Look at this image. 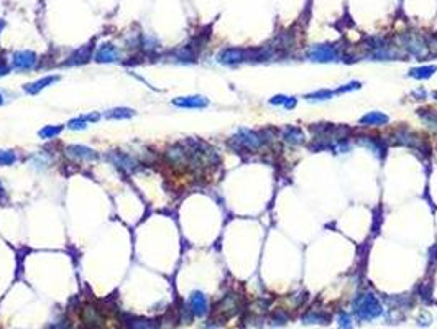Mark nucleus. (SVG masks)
I'll return each mask as SVG.
<instances>
[{"instance_id": "f257e3e1", "label": "nucleus", "mask_w": 437, "mask_h": 329, "mask_svg": "<svg viewBox=\"0 0 437 329\" xmlns=\"http://www.w3.org/2000/svg\"><path fill=\"white\" fill-rule=\"evenodd\" d=\"M354 310L355 314H357L358 319H375L381 314V305L376 299V296L373 293H365L360 295V296L355 299L354 303Z\"/></svg>"}, {"instance_id": "f03ea898", "label": "nucleus", "mask_w": 437, "mask_h": 329, "mask_svg": "<svg viewBox=\"0 0 437 329\" xmlns=\"http://www.w3.org/2000/svg\"><path fill=\"white\" fill-rule=\"evenodd\" d=\"M306 56L312 61H321V63H327V61H335L337 60V51H335L334 46L330 45H317L312 46L311 49L306 53Z\"/></svg>"}, {"instance_id": "7ed1b4c3", "label": "nucleus", "mask_w": 437, "mask_h": 329, "mask_svg": "<svg viewBox=\"0 0 437 329\" xmlns=\"http://www.w3.org/2000/svg\"><path fill=\"white\" fill-rule=\"evenodd\" d=\"M233 142L239 143L240 147H243V148H248V150H257L260 148V145L263 143L261 137L255 132H252V130H240L239 133L233 137Z\"/></svg>"}, {"instance_id": "20e7f679", "label": "nucleus", "mask_w": 437, "mask_h": 329, "mask_svg": "<svg viewBox=\"0 0 437 329\" xmlns=\"http://www.w3.org/2000/svg\"><path fill=\"white\" fill-rule=\"evenodd\" d=\"M403 46H405L411 54H414V56H418V58L424 56L427 51V46L424 43V40L416 35H408L406 38H403Z\"/></svg>"}, {"instance_id": "39448f33", "label": "nucleus", "mask_w": 437, "mask_h": 329, "mask_svg": "<svg viewBox=\"0 0 437 329\" xmlns=\"http://www.w3.org/2000/svg\"><path fill=\"white\" fill-rule=\"evenodd\" d=\"M217 60H219V63H222V65H237V63L247 60V51L239 49V48H228V49H224V51L219 53Z\"/></svg>"}, {"instance_id": "423d86ee", "label": "nucleus", "mask_w": 437, "mask_h": 329, "mask_svg": "<svg viewBox=\"0 0 437 329\" xmlns=\"http://www.w3.org/2000/svg\"><path fill=\"white\" fill-rule=\"evenodd\" d=\"M173 104L186 109H202L209 105V100L202 96H186V98H176L173 100Z\"/></svg>"}, {"instance_id": "0eeeda50", "label": "nucleus", "mask_w": 437, "mask_h": 329, "mask_svg": "<svg viewBox=\"0 0 437 329\" xmlns=\"http://www.w3.org/2000/svg\"><path fill=\"white\" fill-rule=\"evenodd\" d=\"M36 63V56L32 51H18L14 54L12 65L16 69H32Z\"/></svg>"}, {"instance_id": "6e6552de", "label": "nucleus", "mask_w": 437, "mask_h": 329, "mask_svg": "<svg viewBox=\"0 0 437 329\" xmlns=\"http://www.w3.org/2000/svg\"><path fill=\"white\" fill-rule=\"evenodd\" d=\"M65 153L67 155V157L74 158V160H79V158H86V160H96L97 158V153L92 148H87V147H82V145H69L65 148Z\"/></svg>"}, {"instance_id": "1a4fd4ad", "label": "nucleus", "mask_w": 437, "mask_h": 329, "mask_svg": "<svg viewBox=\"0 0 437 329\" xmlns=\"http://www.w3.org/2000/svg\"><path fill=\"white\" fill-rule=\"evenodd\" d=\"M58 79H59L58 76H45V78L38 79L35 82H30L27 86H23V89H25V92H28V94H38V92L43 91L45 87H48L56 82Z\"/></svg>"}, {"instance_id": "9d476101", "label": "nucleus", "mask_w": 437, "mask_h": 329, "mask_svg": "<svg viewBox=\"0 0 437 329\" xmlns=\"http://www.w3.org/2000/svg\"><path fill=\"white\" fill-rule=\"evenodd\" d=\"M396 138L403 145H408L414 150H422V140L419 137H416L414 133L408 132V130H398Z\"/></svg>"}, {"instance_id": "9b49d317", "label": "nucleus", "mask_w": 437, "mask_h": 329, "mask_svg": "<svg viewBox=\"0 0 437 329\" xmlns=\"http://www.w3.org/2000/svg\"><path fill=\"white\" fill-rule=\"evenodd\" d=\"M191 310L196 316H204L207 313V299L204 296V293L201 292H194L191 295Z\"/></svg>"}, {"instance_id": "f8f14e48", "label": "nucleus", "mask_w": 437, "mask_h": 329, "mask_svg": "<svg viewBox=\"0 0 437 329\" xmlns=\"http://www.w3.org/2000/svg\"><path fill=\"white\" fill-rule=\"evenodd\" d=\"M118 58H120V54H118V51L112 45H104L96 54V60L99 63H113Z\"/></svg>"}, {"instance_id": "ddd939ff", "label": "nucleus", "mask_w": 437, "mask_h": 329, "mask_svg": "<svg viewBox=\"0 0 437 329\" xmlns=\"http://www.w3.org/2000/svg\"><path fill=\"white\" fill-rule=\"evenodd\" d=\"M110 158H112L113 164H117V166L124 168V170H127V171H131L135 168V164H137V162H135L133 158H130L129 155L117 153V151H113V153L110 155Z\"/></svg>"}, {"instance_id": "4468645a", "label": "nucleus", "mask_w": 437, "mask_h": 329, "mask_svg": "<svg viewBox=\"0 0 437 329\" xmlns=\"http://www.w3.org/2000/svg\"><path fill=\"white\" fill-rule=\"evenodd\" d=\"M283 137H284V140H286L288 143H292V145H299V143L304 142V135H303V132H301L298 127H288V129H284Z\"/></svg>"}, {"instance_id": "2eb2a0df", "label": "nucleus", "mask_w": 437, "mask_h": 329, "mask_svg": "<svg viewBox=\"0 0 437 329\" xmlns=\"http://www.w3.org/2000/svg\"><path fill=\"white\" fill-rule=\"evenodd\" d=\"M386 122H388V115H385V114L368 112L367 115L362 117L360 124H363V125H381V124H386Z\"/></svg>"}, {"instance_id": "dca6fc26", "label": "nucleus", "mask_w": 437, "mask_h": 329, "mask_svg": "<svg viewBox=\"0 0 437 329\" xmlns=\"http://www.w3.org/2000/svg\"><path fill=\"white\" fill-rule=\"evenodd\" d=\"M135 115V111L127 107H117V109H110L104 114L105 119H130V117Z\"/></svg>"}, {"instance_id": "f3484780", "label": "nucleus", "mask_w": 437, "mask_h": 329, "mask_svg": "<svg viewBox=\"0 0 437 329\" xmlns=\"http://www.w3.org/2000/svg\"><path fill=\"white\" fill-rule=\"evenodd\" d=\"M437 69L436 66H422V67H416V69H411L409 74L416 79H426L429 76L434 74V71Z\"/></svg>"}, {"instance_id": "a211bd4d", "label": "nucleus", "mask_w": 437, "mask_h": 329, "mask_svg": "<svg viewBox=\"0 0 437 329\" xmlns=\"http://www.w3.org/2000/svg\"><path fill=\"white\" fill-rule=\"evenodd\" d=\"M61 130H63L61 125H46V127L40 130V137L43 138V140H49V138L58 137V135L61 133Z\"/></svg>"}, {"instance_id": "6ab92c4d", "label": "nucleus", "mask_w": 437, "mask_h": 329, "mask_svg": "<svg viewBox=\"0 0 437 329\" xmlns=\"http://www.w3.org/2000/svg\"><path fill=\"white\" fill-rule=\"evenodd\" d=\"M16 162L15 151L10 150H0V166H8V164Z\"/></svg>"}, {"instance_id": "aec40b11", "label": "nucleus", "mask_w": 437, "mask_h": 329, "mask_svg": "<svg viewBox=\"0 0 437 329\" xmlns=\"http://www.w3.org/2000/svg\"><path fill=\"white\" fill-rule=\"evenodd\" d=\"M419 115H421V119L426 122L429 127L436 129L437 130V114H432V112H419Z\"/></svg>"}, {"instance_id": "412c9836", "label": "nucleus", "mask_w": 437, "mask_h": 329, "mask_svg": "<svg viewBox=\"0 0 437 329\" xmlns=\"http://www.w3.org/2000/svg\"><path fill=\"white\" fill-rule=\"evenodd\" d=\"M86 127H87V122L84 120L82 117L69 120V124H67V129H69V130H84Z\"/></svg>"}, {"instance_id": "4be33fe9", "label": "nucleus", "mask_w": 437, "mask_h": 329, "mask_svg": "<svg viewBox=\"0 0 437 329\" xmlns=\"http://www.w3.org/2000/svg\"><path fill=\"white\" fill-rule=\"evenodd\" d=\"M334 92L330 91H317V92H312V94L308 96V99H314V100H325V99H330L332 98Z\"/></svg>"}, {"instance_id": "5701e85b", "label": "nucleus", "mask_w": 437, "mask_h": 329, "mask_svg": "<svg viewBox=\"0 0 437 329\" xmlns=\"http://www.w3.org/2000/svg\"><path fill=\"white\" fill-rule=\"evenodd\" d=\"M358 143H360V145L368 147V148H372L373 151H376V153H380V145H378V143H376L375 140H372V138L363 137L362 140H358Z\"/></svg>"}, {"instance_id": "b1692460", "label": "nucleus", "mask_w": 437, "mask_h": 329, "mask_svg": "<svg viewBox=\"0 0 437 329\" xmlns=\"http://www.w3.org/2000/svg\"><path fill=\"white\" fill-rule=\"evenodd\" d=\"M360 87V82H350L349 86H343V87H340V89H339L337 92H347V91H354V89H358Z\"/></svg>"}, {"instance_id": "393cba45", "label": "nucleus", "mask_w": 437, "mask_h": 329, "mask_svg": "<svg viewBox=\"0 0 437 329\" xmlns=\"http://www.w3.org/2000/svg\"><path fill=\"white\" fill-rule=\"evenodd\" d=\"M286 100H288L286 96H275V98L271 99L270 102L271 104H283L284 105V104H286Z\"/></svg>"}, {"instance_id": "a878e982", "label": "nucleus", "mask_w": 437, "mask_h": 329, "mask_svg": "<svg viewBox=\"0 0 437 329\" xmlns=\"http://www.w3.org/2000/svg\"><path fill=\"white\" fill-rule=\"evenodd\" d=\"M339 321H340V328H343L345 326L347 329L350 328V319H349V316H340V318H339Z\"/></svg>"}, {"instance_id": "bb28decb", "label": "nucleus", "mask_w": 437, "mask_h": 329, "mask_svg": "<svg viewBox=\"0 0 437 329\" xmlns=\"http://www.w3.org/2000/svg\"><path fill=\"white\" fill-rule=\"evenodd\" d=\"M99 117H100L99 114L94 112V114H87V115H84L82 119L86 120V122H89V120H91V122H97V120H99Z\"/></svg>"}, {"instance_id": "cd10ccee", "label": "nucleus", "mask_w": 437, "mask_h": 329, "mask_svg": "<svg viewBox=\"0 0 437 329\" xmlns=\"http://www.w3.org/2000/svg\"><path fill=\"white\" fill-rule=\"evenodd\" d=\"M294 105H296V99H294V98H288L286 104H284V107H286V109H291V107H294Z\"/></svg>"}, {"instance_id": "c85d7f7f", "label": "nucleus", "mask_w": 437, "mask_h": 329, "mask_svg": "<svg viewBox=\"0 0 437 329\" xmlns=\"http://www.w3.org/2000/svg\"><path fill=\"white\" fill-rule=\"evenodd\" d=\"M7 73H8V67L0 61V76H5Z\"/></svg>"}, {"instance_id": "c756f323", "label": "nucleus", "mask_w": 437, "mask_h": 329, "mask_svg": "<svg viewBox=\"0 0 437 329\" xmlns=\"http://www.w3.org/2000/svg\"><path fill=\"white\" fill-rule=\"evenodd\" d=\"M5 201H7V195H5V191H3L2 184H0V202H5Z\"/></svg>"}, {"instance_id": "7c9ffc66", "label": "nucleus", "mask_w": 437, "mask_h": 329, "mask_svg": "<svg viewBox=\"0 0 437 329\" xmlns=\"http://www.w3.org/2000/svg\"><path fill=\"white\" fill-rule=\"evenodd\" d=\"M2 104H3V96L0 94V105H2Z\"/></svg>"}, {"instance_id": "2f4dec72", "label": "nucleus", "mask_w": 437, "mask_h": 329, "mask_svg": "<svg viewBox=\"0 0 437 329\" xmlns=\"http://www.w3.org/2000/svg\"><path fill=\"white\" fill-rule=\"evenodd\" d=\"M434 98H436V99H437V92H436V94H434Z\"/></svg>"}]
</instances>
